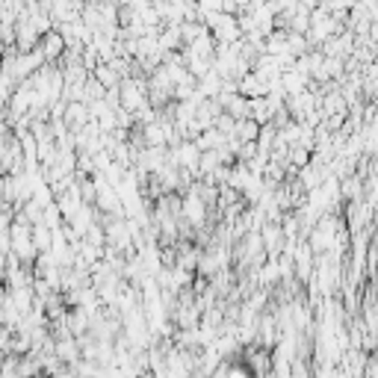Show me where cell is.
<instances>
[{
	"label": "cell",
	"instance_id": "cell-1",
	"mask_svg": "<svg viewBox=\"0 0 378 378\" xmlns=\"http://www.w3.org/2000/svg\"><path fill=\"white\" fill-rule=\"evenodd\" d=\"M63 48H68L65 39H63V33H44L42 42H39V51H42V56H44V63H53V59L63 53Z\"/></svg>",
	"mask_w": 378,
	"mask_h": 378
},
{
	"label": "cell",
	"instance_id": "cell-2",
	"mask_svg": "<svg viewBox=\"0 0 378 378\" xmlns=\"http://www.w3.org/2000/svg\"><path fill=\"white\" fill-rule=\"evenodd\" d=\"M53 237H56V231H53V228H48L44 222L33 225V243H36L39 254H48V251L53 248Z\"/></svg>",
	"mask_w": 378,
	"mask_h": 378
}]
</instances>
